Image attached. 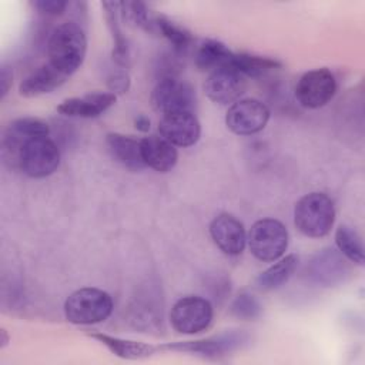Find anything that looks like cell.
<instances>
[{"mask_svg":"<svg viewBox=\"0 0 365 365\" xmlns=\"http://www.w3.org/2000/svg\"><path fill=\"white\" fill-rule=\"evenodd\" d=\"M1 339H0V342H1V346H6L7 345V341H9V336H7V332H6V329H1Z\"/></svg>","mask_w":365,"mask_h":365,"instance_id":"cell-33","label":"cell"},{"mask_svg":"<svg viewBox=\"0 0 365 365\" xmlns=\"http://www.w3.org/2000/svg\"><path fill=\"white\" fill-rule=\"evenodd\" d=\"M261 312L262 307L259 301L248 292L238 294L231 304V314L240 319L252 321L257 319L261 315Z\"/></svg>","mask_w":365,"mask_h":365,"instance_id":"cell-27","label":"cell"},{"mask_svg":"<svg viewBox=\"0 0 365 365\" xmlns=\"http://www.w3.org/2000/svg\"><path fill=\"white\" fill-rule=\"evenodd\" d=\"M117 100V96L110 91L90 93L83 97H71L61 101L57 111L68 117L94 118L107 111Z\"/></svg>","mask_w":365,"mask_h":365,"instance_id":"cell-16","label":"cell"},{"mask_svg":"<svg viewBox=\"0 0 365 365\" xmlns=\"http://www.w3.org/2000/svg\"><path fill=\"white\" fill-rule=\"evenodd\" d=\"M234 51L218 40H205L197 50L195 64L202 71H214L221 67H230Z\"/></svg>","mask_w":365,"mask_h":365,"instance_id":"cell-23","label":"cell"},{"mask_svg":"<svg viewBox=\"0 0 365 365\" xmlns=\"http://www.w3.org/2000/svg\"><path fill=\"white\" fill-rule=\"evenodd\" d=\"M158 131L175 147L194 145L201 135V124L194 111L171 113L161 117Z\"/></svg>","mask_w":365,"mask_h":365,"instance_id":"cell-13","label":"cell"},{"mask_svg":"<svg viewBox=\"0 0 365 365\" xmlns=\"http://www.w3.org/2000/svg\"><path fill=\"white\" fill-rule=\"evenodd\" d=\"M250 341V335L241 329L225 331L218 335H212L202 339L195 341H182L175 344H165L158 346V349L177 351V352H188L198 354L207 358H215L220 355H225L232 352L241 346H244Z\"/></svg>","mask_w":365,"mask_h":365,"instance_id":"cell-8","label":"cell"},{"mask_svg":"<svg viewBox=\"0 0 365 365\" xmlns=\"http://www.w3.org/2000/svg\"><path fill=\"white\" fill-rule=\"evenodd\" d=\"M101 6L106 10V19L108 29L111 31V37L114 41L113 46V60L121 67L125 68L130 64V48L125 37L123 36V31L120 29L118 23V14H120V1H103Z\"/></svg>","mask_w":365,"mask_h":365,"instance_id":"cell-22","label":"cell"},{"mask_svg":"<svg viewBox=\"0 0 365 365\" xmlns=\"http://www.w3.org/2000/svg\"><path fill=\"white\" fill-rule=\"evenodd\" d=\"M334 222L335 207L327 194L309 192L297 201L294 224L305 237L322 238L329 234Z\"/></svg>","mask_w":365,"mask_h":365,"instance_id":"cell-2","label":"cell"},{"mask_svg":"<svg viewBox=\"0 0 365 365\" xmlns=\"http://www.w3.org/2000/svg\"><path fill=\"white\" fill-rule=\"evenodd\" d=\"M134 127L138 131H141V133H147L150 130V127H151V121H150V118L147 115L140 114V115H137L134 118Z\"/></svg>","mask_w":365,"mask_h":365,"instance_id":"cell-32","label":"cell"},{"mask_svg":"<svg viewBox=\"0 0 365 365\" xmlns=\"http://www.w3.org/2000/svg\"><path fill=\"white\" fill-rule=\"evenodd\" d=\"M214 317L212 305L208 299L198 295L180 298L170 311L171 327L184 335H194L205 331Z\"/></svg>","mask_w":365,"mask_h":365,"instance_id":"cell-6","label":"cell"},{"mask_svg":"<svg viewBox=\"0 0 365 365\" xmlns=\"http://www.w3.org/2000/svg\"><path fill=\"white\" fill-rule=\"evenodd\" d=\"M151 103L155 111L163 115L180 111H194L195 94L192 87L175 76L163 77L151 93Z\"/></svg>","mask_w":365,"mask_h":365,"instance_id":"cell-7","label":"cell"},{"mask_svg":"<svg viewBox=\"0 0 365 365\" xmlns=\"http://www.w3.org/2000/svg\"><path fill=\"white\" fill-rule=\"evenodd\" d=\"M247 242L251 254L262 262H274L288 248L287 227L275 218H262L252 224Z\"/></svg>","mask_w":365,"mask_h":365,"instance_id":"cell-4","label":"cell"},{"mask_svg":"<svg viewBox=\"0 0 365 365\" xmlns=\"http://www.w3.org/2000/svg\"><path fill=\"white\" fill-rule=\"evenodd\" d=\"M86 51L87 37L74 21L57 26L47 43L48 63L68 77L83 64Z\"/></svg>","mask_w":365,"mask_h":365,"instance_id":"cell-1","label":"cell"},{"mask_svg":"<svg viewBox=\"0 0 365 365\" xmlns=\"http://www.w3.org/2000/svg\"><path fill=\"white\" fill-rule=\"evenodd\" d=\"M214 244L227 255H240L247 245V232L242 222L232 214L221 212L210 224Z\"/></svg>","mask_w":365,"mask_h":365,"instance_id":"cell-15","label":"cell"},{"mask_svg":"<svg viewBox=\"0 0 365 365\" xmlns=\"http://www.w3.org/2000/svg\"><path fill=\"white\" fill-rule=\"evenodd\" d=\"M68 76L63 74L53 64L47 63L40 66L37 70L30 73L19 87V93L23 97H37L41 94L51 93L57 87H60Z\"/></svg>","mask_w":365,"mask_h":365,"instance_id":"cell-19","label":"cell"},{"mask_svg":"<svg viewBox=\"0 0 365 365\" xmlns=\"http://www.w3.org/2000/svg\"><path fill=\"white\" fill-rule=\"evenodd\" d=\"M31 4L38 13L46 16H60L68 6L64 0H34Z\"/></svg>","mask_w":365,"mask_h":365,"instance_id":"cell-30","label":"cell"},{"mask_svg":"<svg viewBox=\"0 0 365 365\" xmlns=\"http://www.w3.org/2000/svg\"><path fill=\"white\" fill-rule=\"evenodd\" d=\"M298 267V257L295 254H288L284 258H278L274 265L261 272L255 279L257 289L262 292L274 291L282 287L292 277Z\"/></svg>","mask_w":365,"mask_h":365,"instance_id":"cell-21","label":"cell"},{"mask_svg":"<svg viewBox=\"0 0 365 365\" xmlns=\"http://www.w3.org/2000/svg\"><path fill=\"white\" fill-rule=\"evenodd\" d=\"M247 88L245 76L232 67H221L211 71L204 83L207 97L217 104H234Z\"/></svg>","mask_w":365,"mask_h":365,"instance_id":"cell-12","label":"cell"},{"mask_svg":"<svg viewBox=\"0 0 365 365\" xmlns=\"http://www.w3.org/2000/svg\"><path fill=\"white\" fill-rule=\"evenodd\" d=\"M335 93L336 80L328 68H315L304 73L295 86V98L305 108L327 106Z\"/></svg>","mask_w":365,"mask_h":365,"instance_id":"cell-9","label":"cell"},{"mask_svg":"<svg viewBox=\"0 0 365 365\" xmlns=\"http://www.w3.org/2000/svg\"><path fill=\"white\" fill-rule=\"evenodd\" d=\"M120 14L124 21L137 26H148V10L143 1H120Z\"/></svg>","mask_w":365,"mask_h":365,"instance_id":"cell-28","label":"cell"},{"mask_svg":"<svg viewBox=\"0 0 365 365\" xmlns=\"http://www.w3.org/2000/svg\"><path fill=\"white\" fill-rule=\"evenodd\" d=\"M281 63L275 58L257 56L250 53H234L231 66L245 77H259L268 71L281 68Z\"/></svg>","mask_w":365,"mask_h":365,"instance_id":"cell-24","label":"cell"},{"mask_svg":"<svg viewBox=\"0 0 365 365\" xmlns=\"http://www.w3.org/2000/svg\"><path fill=\"white\" fill-rule=\"evenodd\" d=\"M130 76L125 70L120 68V70H115L114 73H111L107 78V87L110 90V93L113 94H124L128 91L130 88Z\"/></svg>","mask_w":365,"mask_h":365,"instance_id":"cell-29","label":"cell"},{"mask_svg":"<svg viewBox=\"0 0 365 365\" xmlns=\"http://www.w3.org/2000/svg\"><path fill=\"white\" fill-rule=\"evenodd\" d=\"M88 336L98 341L100 344L107 346L114 355H117L123 359L148 358L153 354H155V351L158 349L150 344H144L140 341H131V339H123V338L111 336V335H107L103 332L90 334Z\"/></svg>","mask_w":365,"mask_h":365,"instance_id":"cell-20","label":"cell"},{"mask_svg":"<svg viewBox=\"0 0 365 365\" xmlns=\"http://www.w3.org/2000/svg\"><path fill=\"white\" fill-rule=\"evenodd\" d=\"M349 274L346 258L334 248H325L317 252L305 265V278L319 287H334L344 282Z\"/></svg>","mask_w":365,"mask_h":365,"instance_id":"cell-11","label":"cell"},{"mask_svg":"<svg viewBox=\"0 0 365 365\" xmlns=\"http://www.w3.org/2000/svg\"><path fill=\"white\" fill-rule=\"evenodd\" d=\"M60 164V150L48 137L29 140L20 150L17 165L31 178L51 175Z\"/></svg>","mask_w":365,"mask_h":365,"instance_id":"cell-5","label":"cell"},{"mask_svg":"<svg viewBox=\"0 0 365 365\" xmlns=\"http://www.w3.org/2000/svg\"><path fill=\"white\" fill-rule=\"evenodd\" d=\"M269 120L268 107L257 98H242L231 104L225 114L228 130L238 135H252L262 131Z\"/></svg>","mask_w":365,"mask_h":365,"instance_id":"cell-10","label":"cell"},{"mask_svg":"<svg viewBox=\"0 0 365 365\" xmlns=\"http://www.w3.org/2000/svg\"><path fill=\"white\" fill-rule=\"evenodd\" d=\"M106 144L111 157L127 170L140 171L145 168L140 140L120 133H108L106 135Z\"/></svg>","mask_w":365,"mask_h":365,"instance_id":"cell-18","label":"cell"},{"mask_svg":"<svg viewBox=\"0 0 365 365\" xmlns=\"http://www.w3.org/2000/svg\"><path fill=\"white\" fill-rule=\"evenodd\" d=\"M113 308V298L108 292L94 287H84L68 295L64 302V315L74 325H94L106 321Z\"/></svg>","mask_w":365,"mask_h":365,"instance_id":"cell-3","label":"cell"},{"mask_svg":"<svg viewBox=\"0 0 365 365\" xmlns=\"http://www.w3.org/2000/svg\"><path fill=\"white\" fill-rule=\"evenodd\" d=\"M50 127L46 121L36 117L16 118L9 124L3 135V154L17 164L21 147L31 138L48 137Z\"/></svg>","mask_w":365,"mask_h":365,"instance_id":"cell-14","label":"cell"},{"mask_svg":"<svg viewBox=\"0 0 365 365\" xmlns=\"http://www.w3.org/2000/svg\"><path fill=\"white\" fill-rule=\"evenodd\" d=\"M11 84H13V74L9 70V67L3 66L1 73H0V98L1 100L7 96Z\"/></svg>","mask_w":365,"mask_h":365,"instance_id":"cell-31","label":"cell"},{"mask_svg":"<svg viewBox=\"0 0 365 365\" xmlns=\"http://www.w3.org/2000/svg\"><path fill=\"white\" fill-rule=\"evenodd\" d=\"M154 24L160 30V33L173 44V47L177 51H184L190 46V43L192 40L191 33L181 24L173 21L171 19H168L165 16L155 17Z\"/></svg>","mask_w":365,"mask_h":365,"instance_id":"cell-26","label":"cell"},{"mask_svg":"<svg viewBox=\"0 0 365 365\" xmlns=\"http://www.w3.org/2000/svg\"><path fill=\"white\" fill-rule=\"evenodd\" d=\"M141 143V157L145 167L153 168L157 173L171 171L178 161V151L175 145L158 135H150Z\"/></svg>","mask_w":365,"mask_h":365,"instance_id":"cell-17","label":"cell"},{"mask_svg":"<svg viewBox=\"0 0 365 365\" xmlns=\"http://www.w3.org/2000/svg\"><path fill=\"white\" fill-rule=\"evenodd\" d=\"M335 244L338 251L351 262L356 265H364V244L361 235L348 225H339L335 232Z\"/></svg>","mask_w":365,"mask_h":365,"instance_id":"cell-25","label":"cell"}]
</instances>
